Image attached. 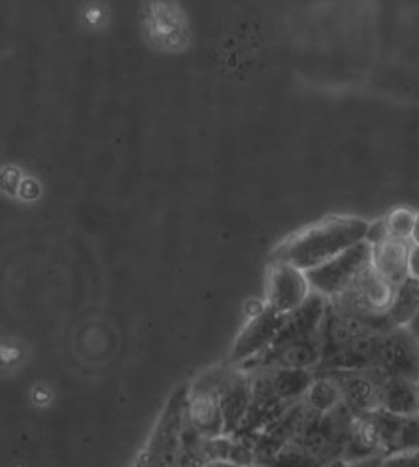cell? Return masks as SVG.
Segmentation results:
<instances>
[{
  "label": "cell",
  "mask_w": 419,
  "mask_h": 467,
  "mask_svg": "<svg viewBox=\"0 0 419 467\" xmlns=\"http://www.w3.org/2000/svg\"><path fill=\"white\" fill-rule=\"evenodd\" d=\"M389 235H387V225H385V218H382V220H378V222H373L371 225H369V231H366V237H364V241L369 243V244H378V243H382V241H385Z\"/></svg>",
  "instance_id": "2e32d148"
},
{
  "label": "cell",
  "mask_w": 419,
  "mask_h": 467,
  "mask_svg": "<svg viewBox=\"0 0 419 467\" xmlns=\"http://www.w3.org/2000/svg\"><path fill=\"white\" fill-rule=\"evenodd\" d=\"M382 463H383V454H371V456H364L359 460L342 462L340 465L342 467H382Z\"/></svg>",
  "instance_id": "e0dca14e"
},
{
  "label": "cell",
  "mask_w": 419,
  "mask_h": 467,
  "mask_svg": "<svg viewBox=\"0 0 419 467\" xmlns=\"http://www.w3.org/2000/svg\"><path fill=\"white\" fill-rule=\"evenodd\" d=\"M408 276L419 280V244L412 243L408 250Z\"/></svg>",
  "instance_id": "ac0fdd59"
},
{
  "label": "cell",
  "mask_w": 419,
  "mask_h": 467,
  "mask_svg": "<svg viewBox=\"0 0 419 467\" xmlns=\"http://www.w3.org/2000/svg\"><path fill=\"white\" fill-rule=\"evenodd\" d=\"M406 329L410 331V335L414 337L415 339V343H417V348H419V313L414 317V320L406 326Z\"/></svg>",
  "instance_id": "d6986e66"
},
{
  "label": "cell",
  "mask_w": 419,
  "mask_h": 467,
  "mask_svg": "<svg viewBox=\"0 0 419 467\" xmlns=\"http://www.w3.org/2000/svg\"><path fill=\"white\" fill-rule=\"evenodd\" d=\"M408 250L410 241L391 237L373 246V269L395 290L408 278Z\"/></svg>",
  "instance_id": "ba28073f"
},
{
  "label": "cell",
  "mask_w": 419,
  "mask_h": 467,
  "mask_svg": "<svg viewBox=\"0 0 419 467\" xmlns=\"http://www.w3.org/2000/svg\"><path fill=\"white\" fill-rule=\"evenodd\" d=\"M329 379L336 382L342 405L355 417L363 419L378 409V375L374 379L371 373H366V369L331 371Z\"/></svg>",
  "instance_id": "8992f818"
},
{
  "label": "cell",
  "mask_w": 419,
  "mask_h": 467,
  "mask_svg": "<svg viewBox=\"0 0 419 467\" xmlns=\"http://www.w3.org/2000/svg\"><path fill=\"white\" fill-rule=\"evenodd\" d=\"M312 296L306 273L283 262H274L267 284V306L287 317Z\"/></svg>",
  "instance_id": "277c9868"
},
{
  "label": "cell",
  "mask_w": 419,
  "mask_h": 467,
  "mask_svg": "<svg viewBox=\"0 0 419 467\" xmlns=\"http://www.w3.org/2000/svg\"><path fill=\"white\" fill-rule=\"evenodd\" d=\"M283 318L285 317L274 313L269 306L255 315L239 335L237 343H234L230 352V363H246L267 352L276 341Z\"/></svg>",
  "instance_id": "5b68a950"
},
{
  "label": "cell",
  "mask_w": 419,
  "mask_h": 467,
  "mask_svg": "<svg viewBox=\"0 0 419 467\" xmlns=\"http://www.w3.org/2000/svg\"><path fill=\"white\" fill-rule=\"evenodd\" d=\"M417 313H419V280L408 276L395 290V296H393L385 310V320H387L389 331L406 327Z\"/></svg>",
  "instance_id": "8fae6325"
},
{
  "label": "cell",
  "mask_w": 419,
  "mask_h": 467,
  "mask_svg": "<svg viewBox=\"0 0 419 467\" xmlns=\"http://www.w3.org/2000/svg\"><path fill=\"white\" fill-rule=\"evenodd\" d=\"M415 390H417V403H419V379L415 380Z\"/></svg>",
  "instance_id": "7402d4cb"
},
{
  "label": "cell",
  "mask_w": 419,
  "mask_h": 467,
  "mask_svg": "<svg viewBox=\"0 0 419 467\" xmlns=\"http://www.w3.org/2000/svg\"><path fill=\"white\" fill-rule=\"evenodd\" d=\"M189 422L204 437L214 439L225 435V422L218 394H191Z\"/></svg>",
  "instance_id": "30bf717a"
},
{
  "label": "cell",
  "mask_w": 419,
  "mask_h": 467,
  "mask_svg": "<svg viewBox=\"0 0 419 467\" xmlns=\"http://www.w3.org/2000/svg\"><path fill=\"white\" fill-rule=\"evenodd\" d=\"M271 384L274 388L276 396L285 403V405H295L302 401L306 392L310 390L312 382L316 380L312 377L308 369H283V368H274V369H265Z\"/></svg>",
  "instance_id": "7c38bea8"
},
{
  "label": "cell",
  "mask_w": 419,
  "mask_h": 467,
  "mask_svg": "<svg viewBox=\"0 0 419 467\" xmlns=\"http://www.w3.org/2000/svg\"><path fill=\"white\" fill-rule=\"evenodd\" d=\"M382 467H419V452H395L383 456Z\"/></svg>",
  "instance_id": "9a60e30c"
},
{
  "label": "cell",
  "mask_w": 419,
  "mask_h": 467,
  "mask_svg": "<svg viewBox=\"0 0 419 467\" xmlns=\"http://www.w3.org/2000/svg\"><path fill=\"white\" fill-rule=\"evenodd\" d=\"M304 403L313 412L325 414L342 403V398H340V390H338L336 382L329 377H322V379H316L312 382L310 390L304 396Z\"/></svg>",
  "instance_id": "4fadbf2b"
},
{
  "label": "cell",
  "mask_w": 419,
  "mask_h": 467,
  "mask_svg": "<svg viewBox=\"0 0 419 467\" xmlns=\"http://www.w3.org/2000/svg\"><path fill=\"white\" fill-rule=\"evenodd\" d=\"M369 225L371 222L357 216L327 218L287 239L280 248L274 250L272 264L283 262L306 273L363 243Z\"/></svg>",
  "instance_id": "6da1fadb"
},
{
  "label": "cell",
  "mask_w": 419,
  "mask_h": 467,
  "mask_svg": "<svg viewBox=\"0 0 419 467\" xmlns=\"http://www.w3.org/2000/svg\"><path fill=\"white\" fill-rule=\"evenodd\" d=\"M225 435H237L251 405V379L240 371H232L218 394Z\"/></svg>",
  "instance_id": "52a82bcc"
},
{
  "label": "cell",
  "mask_w": 419,
  "mask_h": 467,
  "mask_svg": "<svg viewBox=\"0 0 419 467\" xmlns=\"http://www.w3.org/2000/svg\"><path fill=\"white\" fill-rule=\"evenodd\" d=\"M378 409H383L401 417L419 414L415 380L389 377L378 382Z\"/></svg>",
  "instance_id": "9c48e42d"
},
{
  "label": "cell",
  "mask_w": 419,
  "mask_h": 467,
  "mask_svg": "<svg viewBox=\"0 0 419 467\" xmlns=\"http://www.w3.org/2000/svg\"><path fill=\"white\" fill-rule=\"evenodd\" d=\"M371 259H373V244H369L366 241L331 257L329 262L306 271V278L310 282L312 292L320 294L323 297H336L348 286H352L355 278L366 267H371Z\"/></svg>",
  "instance_id": "7a4b0ae2"
},
{
  "label": "cell",
  "mask_w": 419,
  "mask_h": 467,
  "mask_svg": "<svg viewBox=\"0 0 419 467\" xmlns=\"http://www.w3.org/2000/svg\"><path fill=\"white\" fill-rule=\"evenodd\" d=\"M412 244H419V214H415V223L412 229V237H410Z\"/></svg>",
  "instance_id": "44dd1931"
},
{
  "label": "cell",
  "mask_w": 419,
  "mask_h": 467,
  "mask_svg": "<svg viewBox=\"0 0 419 467\" xmlns=\"http://www.w3.org/2000/svg\"><path fill=\"white\" fill-rule=\"evenodd\" d=\"M415 223V213L410 209H395L385 216V225H387V235L391 239H399V241H410L412 237V229Z\"/></svg>",
  "instance_id": "5bb4252c"
},
{
  "label": "cell",
  "mask_w": 419,
  "mask_h": 467,
  "mask_svg": "<svg viewBox=\"0 0 419 467\" xmlns=\"http://www.w3.org/2000/svg\"><path fill=\"white\" fill-rule=\"evenodd\" d=\"M380 379H419V348L406 327L382 335L380 348L371 368Z\"/></svg>",
  "instance_id": "3957f363"
},
{
  "label": "cell",
  "mask_w": 419,
  "mask_h": 467,
  "mask_svg": "<svg viewBox=\"0 0 419 467\" xmlns=\"http://www.w3.org/2000/svg\"><path fill=\"white\" fill-rule=\"evenodd\" d=\"M202 467H240V465L232 463L229 460H210V462L202 463Z\"/></svg>",
  "instance_id": "ffe728a7"
}]
</instances>
